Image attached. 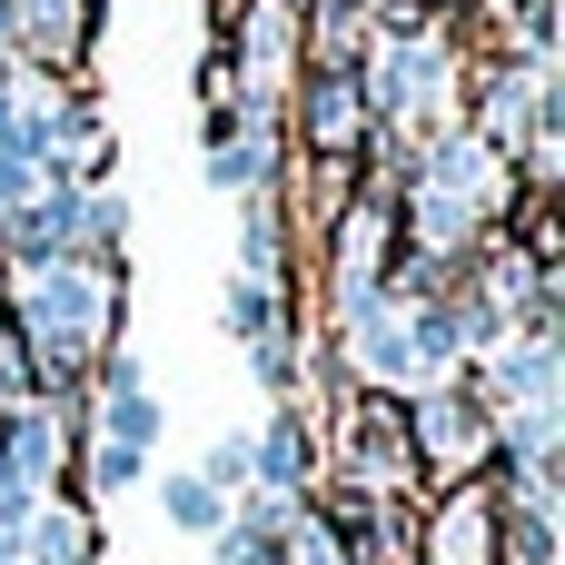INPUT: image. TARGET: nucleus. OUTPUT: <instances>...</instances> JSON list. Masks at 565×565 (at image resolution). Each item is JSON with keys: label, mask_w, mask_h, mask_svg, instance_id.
<instances>
[{"label": "nucleus", "mask_w": 565, "mask_h": 565, "mask_svg": "<svg viewBox=\"0 0 565 565\" xmlns=\"http://www.w3.org/2000/svg\"><path fill=\"white\" fill-rule=\"evenodd\" d=\"M10 308H20V338L40 348V367L70 377V367L99 358L109 328H119V268H109V258H30V268L10 278Z\"/></svg>", "instance_id": "nucleus-1"}, {"label": "nucleus", "mask_w": 565, "mask_h": 565, "mask_svg": "<svg viewBox=\"0 0 565 565\" xmlns=\"http://www.w3.org/2000/svg\"><path fill=\"white\" fill-rule=\"evenodd\" d=\"M308 149L318 159H348L358 139H367V89H358V70H308Z\"/></svg>", "instance_id": "nucleus-2"}, {"label": "nucleus", "mask_w": 565, "mask_h": 565, "mask_svg": "<svg viewBox=\"0 0 565 565\" xmlns=\"http://www.w3.org/2000/svg\"><path fill=\"white\" fill-rule=\"evenodd\" d=\"M407 407H417V447H427L447 477H457V467H477V457L497 447V437H487V417H477L457 387H437V397H407Z\"/></svg>", "instance_id": "nucleus-3"}, {"label": "nucleus", "mask_w": 565, "mask_h": 565, "mask_svg": "<svg viewBox=\"0 0 565 565\" xmlns=\"http://www.w3.org/2000/svg\"><path fill=\"white\" fill-rule=\"evenodd\" d=\"M427 546H437V565H477L487 546H497V497H487V487H457Z\"/></svg>", "instance_id": "nucleus-4"}, {"label": "nucleus", "mask_w": 565, "mask_h": 565, "mask_svg": "<svg viewBox=\"0 0 565 565\" xmlns=\"http://www.w3.org/2000/svg\"><path fill=\"white\" fill-rule=\"evenodd\" d=\"M159 507H169V526H179V536H218V526H228V497H218L199 467H179V477L159 487Z\"/></svg>", "instance_id": "nucleus-5"}, {"label": "nucleus", "mask_w": 565, "mask_h": 565, "mask_svg": "<svg viewBox=\"0 0 565 565\" xmlns=\"http://www.w3.org/2000/svg\"><path fill=\"white\" fill-rule=\"evenodd\" d=\"M209 10H218V20H238V10H248V0H209Z\"/></svg>", "instance_id": "nucleus-6"}]
</instances>
